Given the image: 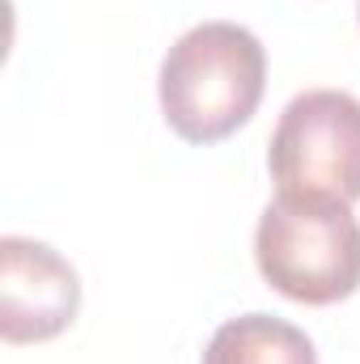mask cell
Here are the masks:
<instances>
[{"mask_svg":"<svg viewBox=\"0 0 360 364\" xmlns=\"http://www.w3.org/2000/svg\"><path fill=\"white\" fill-rule=\"evenodd\" d=\"M203 364H318L309 335L271 314H242L216 326Z\"/></svg>","mask_w":360,"mask_h":364,"instance_id":"cell-5","label":"cell"},{"mask_svg":"<svg viewBox=\"0 0 360 364\" xmlns=\"http://www.w3.org/2000/svg\"><path fill=\"white\" fill-rule=\"evenodd\" d=\"M268 90V51L238 21L191 26L162 60V114L186 144H216L250 123Z\"/></svg>","mask_w":360,"mask_h":364,"instance_id":"cell-1","label":"cell"},{"mask_svg":"<svg viewBox=\"0 0 360 364\" xmlns=\"http://www.w3.org/2000/svg\"><path fill=\"white\" fill-rule=\"evenodd\" d=\"M275 195L360 199V102L344 90L297 93L268 144Z\"/></svg>","mask_w":360,"mask_h":364,"instance_id":"cell-3","label":"cell"},{"mask_svg":"<svg viewBox=\"0 0 360 364\" xmlns=\"http://www.w3.org/2000/svg\"><path fill=\"white\" fill-rule=\"evenodd\" d=\"M356 13H360V9H356Z\"/></svg>","mask_w":360,"mask_h":364,"instance_id":"cell-6","label":"cell"},{"mask_svg":"<svg viewBox=\"0 0 360 364\" xmlns=\"http://www.w3.org/2000/svg\"><path fill=\"white\" fill-rule=\"evenodd\" d=\"M255 263L280 296L335 305L360 288V220L327 195H275L255 229Z\"/></svg>","mask_w":360,"mask_h":364,"instance_id":"cell-2","label":"cell"},{"mask_svg":"<svg viewBox=\"0 0 360 364\" xmlns=\"http://www.w3.org/2000/svg\"><path fill=\"white\" fill-rule=\"evenodd\" d=\"M81 279L68 259L30 237L0 242V335L4 343H47L77 322Z\"/></svg>","mask_w":360,"mask_h":364,"instance_id":"cell-4","label":"cell"}]
</instances>
